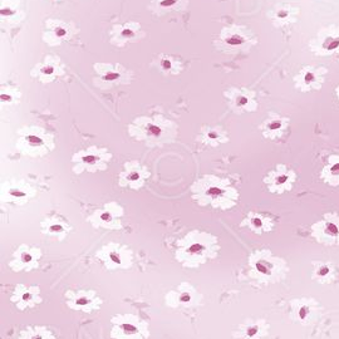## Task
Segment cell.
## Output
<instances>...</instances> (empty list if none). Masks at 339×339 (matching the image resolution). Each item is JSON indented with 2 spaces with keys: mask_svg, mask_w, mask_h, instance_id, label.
<instances>
[{
  "mask_svg": "<svg viewBox=\"0 0 339 339\" xmlns=\"http://www.w3.org/2000/svg\"><path fill=\"white\" fill-rule=\"evenodd\" d=\"M220 241L215 235L202 230H190L176 243L175 260L185 269L196 270L220 253Z\"/></svg>",
  "mask_w": 339,
  "mask_h": 339,
  "instance_id": "obj_1",
  "label": "cell"
},
{
  "mask_svg": "<svg viewBox=\"0 0 339 339\" xmlns=\"http://www.w3.org/2000/svg\"><path fill=\"white\" fill-rule=\"evenodd\" d=\"M191 191V197L199 206L220 211L234 209L240 199L239 191L230 185L227 180L215 176H205L199 180Z\"/></svg>",
  "mask_w": 339,
  "mask_h": 339,
  "instance_id": "obj_2",
  "label": "cell"
},
{
  "mask_svg": "<svg viewBox=\"0 0 339 339\" xmlns=\"http://www.w3.org/2000/svg\"><path fill=\"white\" fill-rule=\"evenodd\" d=\"M289 273V265L269 249L254 250L248 257V275L259 284H278Z\"/></svg>",
  "mask_w": 339,
  "mask_h": 339,
  "instance_id": "obj_3",
  "label": "cell"
},
{
  "mask_svg": "<svg viewBox=\"0 0 339 339\" xmlns=\"http://www.w3.org/2000/svg\"><path fill=\"white\" fill-rule=\"evenodd\" d=\"M150 323L133 313H119L111 318V339H149Z\"/></svg>",
  "mask_w": 339,
  "mask_h": 339,
  "instance_id": "obj_4",
  "label": "cell"
},
{
  "mask_svg": "<svg viewBox=\"0 0 339 339\" xmlns=\"http://www.w3.org/2000/svg\"><path fill=\"white\" fill-rule=\"evenodd\" d=\"M96 258L106 270H130L133 266V250L119 243H108L98 249Z\"/></svg>",
  "mask_w": 339,
  "mask_h": 339,
  "instance_id": "obj_5",
  "label": "cell"
},
{
  "mask_svg": "<svg viewBox=\"0 0 339 339\" xmlns=\"http://www.w3.org/2000/svg\"><path fill=\"white\" fill-rule=\"evenodd\" d=\"M124 209L118 202H106L102 207L94 210L87 218V221L96 230L118 231L123 229Z\"/></svg>",
  "mask_w": 339,
  "mask_h": 339,
  "instance_id": "obj_6",
  "label": "cell"
},
{
  "mask_svg": "<svg viewBox=\"0 0 339 339\" xmlns=\"http://www.w3.org/2000/svg\"><path fill=\"white\" fill-rule=\"evenodd\" d=\"M309 50L320 58H338L339 25H328L319 29L314 38L309 40Z\"/></svg>",
  "mask_w": 339,
  "mask_h": 339,
  "instance_id": "obj_7",
  "label": "cell"
},
{
  "mask_svg": "<svg viewBox=\"0 0 339 339\" xmlns=\"http://www.w3.org/2000/svg\"><path fill=\"white\" fill-rule=\"evenodd\" d=\"M310 236L318 244L339 246V214L331 211L310 226Z\"/></svg>",
  "mask_w": 339,
  "mask_h": 339,
  "instance_id": "obj_8",
  "label": "cell"
},
{
  "mask_svg": "<svg viewBox=\"0 0 339 339\" xmlns=\"http://www.w3.org/2000/svg\"><path fill=\"white\" fill-rule=\"evenodd\" d=\"M202 294L188 281H182L175 289L170 290L165 295L166 305L171 309H182L188 310L200 305L202 301Z\"/></svg>",
  "mask_w": 339,
  "mask_h": 339,
  "instance_id": "obj_9",
  "label": "cell"
},
{
  "mask_svg": "<svg viewBox=\"0 0 339 339\" xmlns=\"http://www.w3.org/2000/svg\"><path fill=\"white\" fill-rule=\"evenodd\" d=\"M64 299L69 309L86 314L100 310L103 305V299L93 289H69L64 293Z\"/></svg>",
  "mask_w": 339,
  "mask_h": 339,
  "instance_id": "obj_10",
  "label": "cell"
},
{
  "mask_svg": "<svg viewBox=\"0 0 339 339\" xmlns=\"http://www.w3.org/2000/svg\"><path fill=\"white\" fill-rule=\"evenodd\" d=\"M43 251L40 248L28 244H20L11 254V259L8 262V267L14 273L37 270L40 265Z\"/></svg>",
  "mask_w": 339,
  "mask_h": 339,
  "instance_id": "obj_11",
  "label": "cell"
},
{
  "mask_svg": "<svg viewBox=\"0 0 339 339\" xmlns=\"http://www.w3.org/2000/svg\"><path fill=\"white\" fill-rule=\"evenodd\" d=\"M289 317L294 323L303 327L313 326L320 318V305L314 298L301 297L292 299L289 303Z\"/></svg>",
  "mask_w": 339,
  "mask_h": 339,
  "instance_id": "obj_12",
  "label": "cell"
},
{
  "mask_svg": "<svg viewBox=\"0 0 339 339\" xmlns=\"http://www.w3.org/2000/svg\"><path fill=\"white\" fill-rule=\"evenodd\" d=\"M297 181H298V174L283 163L276 165V167L264 177L265 186L269 192L274 195L290 192Z\"/></svg>",
  "mask_w": 339,
  "mask_h": 339,
  "instance_id": "obj_13",
  "label": "cell"
},
{
  "mask_svg": "<svg viewBox=\"0 0 339 339\" xmlns=\"http://www.w3.org/2000/svg\"><path fill=\"white\" fill-rule=\"evenodd\" d=\"M328 68L323 66H305L294 77V86L301 93L318 92L323 88L328 75Z\"/></svg>",
  "mask_w": 339,
  "mask_h": 339,
  "instance_id": "obj_14",
  "label": "cell"
},
{
  "mask_svg": "<svg viewBox=\"0 0 339 339\" xmlns=\"http://www.w3.org/2000/svg\"><path fill=\"white\" fill-rule=\"evenodd\" d=\"M10 301L19 312L32 310L43 301L41 290L39 285L17 284L10 294Z\"/></svg>",
  "mask_w": 339,
  "mask_h": 339,
  "instance_id": "obj_15",
  "label": "cell"
},
{
  "mask_svg": "<svg viewBox=\"0 0 339 339\" xmlns=\"http://www.w3.org/2000/svg\"><path fill=\"white\" fill-rule=\"evenodd\" d=\"M39 227L41 234L55 241H64L73 230V226L71 225L68 219L57 211H52L44 216L39 224Z\"/></svg>",
  "mask_w": 339,
  "mask_h": 339,
  "instance_id": "obj_16",
  "label": "cell"
},
{
  "mask_svg": "<svg viewBox=\"0 0 339 339\" xmlns=\"http://www.w3.org/2000/svg\"><path fill=\"white\" fill-rule=\"evenodd\" d=\"M270 333V323L263 318H248L232 331L234 339H264Z\"/></svg>",
  "mask_w": 339,
  "mask_h": 339,
  "instance_id": "obj_17",
  "label": "cell"
},
{
  "mask_svg": "<svg viewBox=\"0 0 339 339\" xmlns=\"http://www.w3.org/2000/svg\"><path fill=\"white\" fill-rule=\"evenodd\" d=\"M241 229H248L255 235H263L271 232L276 226V220L269 214L259 211H249L245 218L239 224Z\"/></svg>",
  "mask_w": 339,
  "mask_h": 339,
  "instance_id": "obj_18",
  "label": "cell"
},
{
  "mask_svg": "<svg viewBox=\"0 0 339 339\" xmlns=\"http://www.w3.org/2000/svg\"><path fill=\"white\" fill-rule=\"evenodd\" d=\"M312 266V280L318 284L329 285L338 280L339 269L331 260H314Z\"/></svg>",
  "mask_w": 339,
  "mask_h": 339,
  "instance_id": "obj_19",
  "label": "cell"
},
{
  "mask_svg": "<svg viewBox=\"0 0 339 339\" xmlns=\"http://www.w3.org/2000/svg\"><path fill=\"white\" fill-rule=\"evenodd\" d=\"M33 196L34 191L29 186H11V188L3 190L1 199H3V202L23 206L31 201Z\"/></svg>",
  "mask_w": 339,
  "mask_h": 339,
  "instance_id": "obj_20",
  "label": "cell"
},
{
  "mask_svg": "<svg viewBox=\"0 0 339 339\" xmlns=\"http://www.w3.org/2000/svg\"><path fill=\"white\" fill-rule=\"evenodd\" d=\"M319 180L329 188H339V153L327 158L326 165L319 172Z\"/></svg>",
  "mask_w": 339,
  "mask_h": 339,
  "instance_id": "obj_21",
  "label": "cell"
},
{
  "mask_svg": "<svg viewBox=\"0 0 339 339\" xmlns=\"http://www.w3.org/2000/svg\"><path fill=\"white\" fill-rule=\"evenodd\" d=\"M289 122V118L274 116L273 118H269L264 123V126H263V133L269 140H278L283 135V132L287 130Z\"/></svg>",
  "mask_w": 339,
  "mask_h": 339,
  "instance_id": "obj_22",
  "label": "cell"
},
{
  "mask_svg": "<svg viewBox=\"0 0 339 339\" xmlns=\"http://www.w3.org/2000/svg\"><path fill=\"white\" fill-rule=\"evenodd\" d=\"M146 172L142 171L141 168H130L126 172L121 175V180H119V185L122 188H130L132 190H138L144 185L145 179H146Z\"/></svg>",
  "mask_w": 339,
  "mask_h": 339,
  "instance_id": "obj_23",
  "label": "cell"
},
{
  "mask_svg": "<svg viewBox=\"0 0 339 339\" xmlns=\"http://www.w3.org/2000/svg\"><path fill=\"white\" fill-rule=\"evenodd\" d=\"M17 339H57V336L45 326H28L19 332Z\"/></svg>",
  "mask_w": 339,
  "mask_h": 339,
  "instance_id": "obj_24",
  "label": "cell"
},
{
  "mask_svg": "<svg viewBox=\"0 0 339 339\" xmlns=\"http://www.w3.org/2000/svg\"><path fill=\"white\" fill-rule=\"evenodd\" d=\"M298 14H299L298 8L284 6V8H280L276 10L275 19H278L279 22L283 23V24H289V23H294L298 20Z\"/></svg>",
  "mask_w": 339,
  "mask_h": 339,
  "instance_id": "obj_25",
  "label": "cell"
},
{
  "mask_svg": "<svg viewBox=\"0 0 339 339\" xmlns=\"http://www.w3.org/2000/svg\"><path fill=\"white\" fill-rule=\"evenodd\" d=\"M232 101H234L235 106L239 110H245V111H253L251 110V105H253V98H251L249 94L245 93H236L232 97Z\"/></svg>",
  "mask_w": 339,
  "mask_h": 339,
  "instance_id": "obj_26",
  "label": "cell"
},
{
  "mask_svg": "<svg viewBox=\"0 0 339 339\" xmlns=\"http://www.w3.org/2000/svg\"><path fill=\"white\" fill-rule=\"evenodd\" d=\"M101 161H102V158H101L98 154H94V153H87L80 157V162H82V165L86 166V167L89 168V170H93V171H96L97 167H100Z\"/></svg>",
  "mask_w": 339,
  "mask_h": 339,
  "instance_id": "obj_27",
  "label": "cell"
},
{
  "mask_svg": "<svg viewBox=\"0 0 339 339\" xmlns=\"http://www.w3.org/2000/svg\"><path fill=\"white\" fill-rule=\"evenodd\" d=\"M206 140L207 142H210L211 145L216 146V145L221 144V142H225V138L223 137L219 130H209L206 132Z\"/></svg>",
  "mask_w": 339,
  "mask_h": 339,
  "instance_id": "obj_28",
  "label": "cell"
},
{
  "mask_svg": "<svg viewBox=\"0 0 339 339\" xmlns=\"http://www.w3.org/2000/svg\"><path fill=\"white\" fill-rule=\"evenodd\" d=\"M246 39L243 36H240L239 33H232L225 38V43L230 47H239V45H243Z\"/></svg>",
  "mask_w": 339,
  "mask_h": 339,
  "instance_id": "obj_29",
  "label": "cell"
},
{
  "mask_svg": "<svg viewBox=\"0 0 339 339\" xmlns=\"http://www.w3.org/2000/svg\"><path fill=\"white\" fill-rule=\"evenodd\" d=\"M27 140H28V142H29V145L33 147L41 146V145H43V140H41L40 137H38V136H33V135L28 136Z\"/></svg>",
  "mask_w": 339,
  "mask_h": 339,
  "instance_id": "obj_30",
  "label": "cell"
},
{
  "mask_svg": "<svg viewBox=\"0 0 339 339\" xmlns=\"http://www.w3.org/2000/svg\"><path fill=\"white\" fill-rule=\"evenodd\" d=\"M149 132H150V135H152V136H154V137H157V136H160L161 135V130H160V127L158 126H154V124H149Z\"/></svg>",
  "mask_w": 339,
  "mask_h": 339,
  "instance_id": "obj_31",
  "label": "cell"
},
{
  "mask_svg": "<svg viewBox=\"0 0 339 339\" xmlns=\"http://www.w3.org/2000/svg\"><path fill=\"white\" fill-rule=\"evenodd\" d=\"M161 66H162L163 69H170L171 68V62L168 61V59H163V61L161 62Z\"/></svg>",
  "mask_w": 339,
  "mask_h": 339,
  "instance_id": "obj_32",
  "label": "cell"
},
{
  "mask_svg": "<svg viewBox=\"0 0 339 339\" xmlns=\"http://www.w3.org/2000/svg\"><path fill=\"white\" fill-rule=\"evenodd\" d=\"M119 75H117V73H108L107 75L105 77V79L106 80H113V79H116V78H118Z\"/></svg>",
  "mask_w": 339,
  "mask_h": 339,
  "instance_id": "obj_33",
  "label": "cell"
},
{
  "mask_svg": "<svg viewBox=\"0 0 339 339\" xmlns=\"http://www.w3.org/2000/svg\"><path fill=\"white\" fill-rule=\"evenodd\" d=\"M41 72L45 73V75H52V73L54 72V69H53L52 67H44V68L41 69Z\"/></svg>",
  "mask_w": 339,
  "mask_h": 339,
  "instance_id": "obj_34",
  "label": "cell"
},
{
  "mask_svg": "<svg viewBox=\"0 0 339 339\" xmlns=\"http://www.w3.org/2000/svg\"><path fill=\"white\" fill-rule=\"evenodd\" d=\"M174 4H175V0H163L162 3H161V5L170 6V5H174Z\"/></svg>",
  "mask_w": 339,
  "mask_h": 339,
  "instance_id": "obj_35",
  "label": "cell"
},
{
  "mask_svg": "<svg viewBox=\"0 0 339 339\" xmlns=\"http://www.w3.org/2000/svg\"><path fill=\"white\" fill-rule=\"evenodd\" d=\"M122 34H123L124 37H132L133 36V32L130 31V29H124V31L122 32Z\"/></svg>",
  "mask_w": 339,
  "mask_h": 339,
  "instance_id": "obj_36",
  "label": "cell"
},
{
  "mask_svg": "<svg viewBox=\"0 0 339 339\" xmlns=\"http://www.w3.org/2000/svg\"><path fill=\"white\" fill-rule=\"evenodd\" d=\"M57 36H58V37L66 36V31H64V29H61V28H59V29H57Z\"/></svg>",
  "mask_w": 339,
  "mask_h": 339,
  "instance_id": "obj_37",
  "label": "cell"
},
{
  "mask_svg": "<svg viewBox=\"0 0 339 339\" xmlns=\"http://www.w3.org/2000/svg\"><path fill=\"white\" fill-rule=\"evenodd\" d=\"M0 13L3 14V15H10V14H13L14 11L9 10V9H8V10H5V9H1V10H0Z\"/></svg>",
  "mask_w": 339,
  "mask_h": 339,
  "instance_id": "obj_38",
  "label": "cell"
},
{
  "mask_svg": "<svg viewBox=\"0 0 339 339\" xmlns=\"http://www.w3.org/2000/svg\"><path fill=\"white\" fill-rule=\"evenodd\" d=\"M334 93H336L337 102H338V106H339V86L336 87V89H334Z\"/></svg>",
  "mask_w": 339,
  "mask_h": 339,
  "instance_id": "obj_39",
  "label": "cell"
},
{
  "mask_svg": "<svg viewBox=\"0 0 339 339\" xmlns=\"http://www.w3.org/2000/svg\"><path fill=\"white\" fill-rule=\"evenodd\" d=\"M1 101H10V96H6V94H1Z\"/></svg>",
  "mask_w": 339,
  "mask_h": 339,
  "instance_id": "obj_40",
  "label": "cell"
}]
</instances>
